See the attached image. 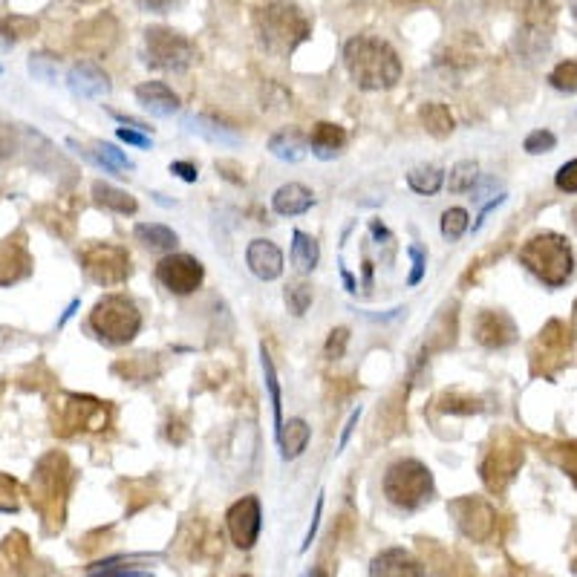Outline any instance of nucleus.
<instances>
[{"mask_svg":"<svg viewBox=\"0 0 577 577\" xmlns=\"http://www.w3.org/2000/svg\"><path fill=\"white\" fill-rule=\"evenodd\" d=\"M136 101H139L151 116H156V119H168V116H174L176 110H179V96H176L168 84H162V81H145V84H139V87H136Z\"/></svg>","mask_w":577,"mask_h":577,"instance_id":"nucleus-13","label":"nucleus"},{"mask_svg":"<svg viewBox=\"0 0 577 577\" xmlns=\"http://www.w3.org/2000/svg\"><path fill=\"white\" fill-rule=\"evenodd\" d=\"M575 116H577V113H575Z\"/></svg>","mask_w":577,"mask_h":577,"instance_id":"nucleus-51","label":"nucleus"},{"mask_svg":"<svg viewBox=\"0 0 577 577\" xmlns=\"http://www.w3.org/2000/svg\"><path fill=\"white\" fill-rule=\"evenodd\" d=\"M205 277V269L202 263L194 257V254H168L159 260L156 266V280L171 292V295H191L197 292Z\"/></svg>","mask_w":577,"mask_h":577,"instance_id":"nucleus-7","label":"nucleus"},{"mask_svg":"<svg viewBox=\"0 0 577 577\" xmlns=\"http://www.w3.org/2000/svg\"><path fill=\"white\" fill-rule=\"evenodd\" d=\"M344 67L361 90H390L402 81L399 52L373 35H355L344 44Z\"/></svg>","mask_w":577,"mask_h":577,"instance_id":"nucleus-1","label":"nucleus"},{"mask_svg":"<svg viewBox=\"0 0 577 577\" xmlns=\"http://www.w3.org/2000/svg\"><path fill=\"white\" fill-rule=\"evenodd\" d=\"M246 263H249V272L260 280H277L283 275V251L277 249L272 240H251L249 249H246Z\"/></svg>","mask_w":577,"mask_h":577,"instance_id":"nucleus-11","label":"nucleus"},{"mask_svg":"<svg viewBox=\"0 0 577 577\" xmlns=\"http://www.w3.org/2000/svg\"><path fill=\"white\" fill-rule=\"evenodd\" d=\"M442 237L445 240H451L456 243L465 231H468V211L465 208H448L445 214H442Z\"/></svg>","mask_w":577,"mask_h":577,"instance_id":"nucleus-32","label":"nucleus"},{"mask_svg":"<svg viewBox=\"0 0 577 577\" xmlns=\"http://www.w3.org/2000/svg\"><path fill=\"white\" fill-rule=\"evenodd\" d=\"M477 179H479L477 162L465 159V162H456L451 168L448 188H451L453 194H465V191H474V188H477Z\"/></svg>","mask_w":577,"mask_h":577,"instance_id":"nucleus-30","label":"nucleus"},{"mask_svg":"<svg viewBox=\"0 0 577 577\" xmlns=\"http://www.w3.org/2000/svg\"><path fill=\"white\" fill-rule=\"evenodd\" d=\"M514 12L523 18V26H537V29H552L557 0H511Z\"/></svg>","mask_w":577,"mask_h":577,"instance_id":"nucleus-20","label":"nucleus"},{"mask_svg":"<svg viewBox=\"0 0 577 577\" xmlns=\"http://www.w3.org/2000/svg\"><path fill=\"white\" fill-rule=\"evenodd\" d=\"M312 286L309 283H292L289 289H286V306H289V312L295 315V318H301L306 315V309L312 306Z\"/></svg>","mask_w":577,"mask_h":577,"instance_id":"nucleus-33","label":"nucleus"},{"mask_svg":"<svg viewBox=\"0 0 577 577\" xmlns=\"http://www.w3.org/2000/svg\"><path fill=\"white\" fill-rule=\"evenodd\" d=\"M347 344H350V329H347V327L332 329V332H329V338H327V347H324V352H327V358H332V361L344 358V352H347Z\"/></svg>","mask_w":577,"mask_h":577,"instance_id":"nucleus-35","label":"nucleus"},{"mask_svg":"<svg viewBox=\"0 0 577 577\" xmlns=\"http://www.w3.org/2000/svg\"><path fill=\"white\" fill-rule=\"evenodd\" d=\"M407 254L413 257V272H410V277H407V286H419V283H422V277H425L427 254L422 246H407Z\"/></svg>","mask_w":577,"mask_h":577,"instance_id":"nucleus-37","label":"nucleus"},{"mask_svg":"<svg viewBox=\"0 0 577 577\" xmlns=\"http://www.w3.org/2000/svg\"><path fill=\"white\" fill-rule=\"evenodd\" d=\"M549 84H552L557 93H566V96L577 93V61L557 64L552 73H549Z\"/></svg>","mask_w":577,"mask_h":577,"instance_id":"nucleus-31","label":"nucleus"},{"mask_svg":"<svg viewBox=\"0 0 577 577\" xmlns=\"http://www.w3.org/2000/svg\"><path fill=\"white\" fill-rule=\"evenodd\" d=\"M145 12H153V15H165V12H171L179 0H136Z\"/></svg>","mask_w":577,"mask_h":577,"instance_id":"nucleus-41","label":"nucleus"},{"mask_svg":"<svg viewBox=\"0 0 577 577\" xmlns=\"http://www.w3.org/2000/svg\"><path fill=\"white\" fill-rule=\"evenodd\" d=\"M575 220H577V214H575Z\"/></svg>","mask_w":577,"mask_h":577,"instance_id":"nucleus-47","label":"nucleus"},{"mask_svg":"<svg viewBox=\"0 0 577 577\" xmlns=\"http://www.w3.org/2000/svg\"><path fill=\"white\" fill-rule=\"evenodd\" d=\"M554 185H557L563 194H577V159H572V162H566V165L557 168Z\"/></svg>","mask_w":577,"mask_h":577,"instance_id":"nucleus-36","label":"nucleus"},{"mask_svg":"<svg viewBox=\"0 0 577 577\" xmlns=\"http://www.w3.org/2000/svg\"><path fill=\"white\" fill-rule=\"evenodd\" d=\"M171 174H176L182 182H197V165H191V162H171Z\"/></svg>","mask_w":577,"mask_h":577,"instance_id":"nucleus-40","label":"nucleus"},{"mask_svg":"<svg viewBox=\"0 0 577 577\" xmlns=\"http://www.w3.org/2000/svg\"><path fill=\"white\" fill-rule=\"evenodd\" d=\"M549 32H552V29H537V26L517 29V41H514L517 55L526 58V61H537L540 55H546L549 44H552V35H549Z\"/></svg>","mask_w":577,"mask_h":577,"instance_id":"nucleus-21","label":"nucleus"},{"mask_svg":"<svg viewBox=\"0 0 577 577\" xmlns=\"http://www.w3.org/2000/svg\"><path fill=\"white\" fill-rule=\"evenodd\" d=\"M243 577H249V575H243Z\"/></svg>","mask_w":577,"mask_h":577,"instance_id":"nucleus-48","label":"nucleus"},{"mask_svg":"<svg viewBox=\"0 0 577 577\" xmlns=\"http://www.w3.org/2000/svg\"><path fill=\"white\" fill-rule=\"evenodd\" d=\"M197 61V47L191 38L171 26H151L145 32V64L162 73H185Z\"/></svg>","mask_w":577,"mask_h":577,"instance_id":"nucleus-6","label":"nucleus"},{"mask_svg":"<svg viewBox=\"0 0 577 577\" xmlns=\"http://www.w3.org/2000/svg\"><path fill=\"white\" fill-rule=\"evenodd\" d=\"M399 3H419V0H399Z\"/></svg>","mask_w":577,"mask_h":577,"instance_id":"nucleus-46","label":"nucleus"},{"mask_svg":"<svg viewBox=\"0 0 577 577\" xmlns=\"http://www.w3.org/2000/svg\"><path fill=\"white\" fill-rule=\"evenodd\" d=\"M419 119H422L427 133L436 136V139H445V136L453 133L451 110H448L445 104H439V101H427L425 107L419 110Z\"/></svg>","mask_w":577,"mask_h":577,"instance_id":"nucleus-26","label":"nucleus"},{"mask_svg":"<svg viewBox=\"0 0 577 577\" xmlns=\"http://www.w3.org/2000/svg\"><path fill=\"white\" fill-rule=\"evenodd\" d=\"M520 263L549 289H560L563 283H569V277L575 272L572 249L560 234L531 237L526 246L520 249Z\"/></svg>","mask_w":577,"mask_h":577,"instance_id":"nucleus-3","label":"nucleus"},{"mask_svg":"<svg viewBox=\"0 0 577 577\" xmlns=\"http://www.w3.org/2000/svg\"><path fill=\"white\" fill-rule=\"evenodd\" d=\"M84 3H87V0H84Z\"/></svg>","mask_w":577,"mask_h":577,"instance_id":"nucleus-50","label":"nucleus"},{"mask_svg":"<svg viewBox=\"0 0 577 577\" xmlns=\"http://www.w3.org/2000/svg\"><path fill=\"white\" fill-rule=\"evenodd\" d=\"M116 136L127 142V145H133V148H142V151H151L153 148V139L151 136H145L142 130H130V127H119L116 130Z\"/></svg>","mask_w":577,"mask_h":577,"instance_id":"nucleus-39","label":"nucleus"},{"mask_svg":"<svg viewBox=\"0 0 577 577\" xmlns=\"http://www.w3.org/2000/svg\"><path fill=\"white\" fill-rule=\"evenodd\" d=\"M433 494V474L419 459H399L384 474V497L396 508L416 511Z\"/></svg>","mask_w":577,"mask_h":577,"instance_id":"nucleus-4","label":"nucleus"},{"mask_svg":"<svg viewBox=\"0 0 577 577\" xmlns=\"http://www.w3.org/2000/svg\"><path fill=\"white\" fill-rule=\"evenodd\" d=\"M523 148H526V153H531V156L549 153L557 148V136H554L552 130H534V133H528L526 136Z\"/></svg>","mask_w":577,"mask_h":577,"instance_id":"nucleus-34","label":"nucleus"},{"mask_svg":"<svg viewBox=\"0 0 577 577\" xmlns=\"http://www.w3.org/2000/svg\"><path fill=\"white\" fill-rule=\"evenodd\" d=\"M90 162H96L99 168H104L107 174L125 176V171H133V162L127 159L125 153L119 151L116 145H107V142H96L93 151L87 153Z\"/></svg>","mask_w":577,"mask_h":577,"instance_id":"nucleus-25","label":"nucleus"},{"mask_svg":"<svg viewBox=\"0 0 577 577\" xmlns=\"http://www.w3.org/2000/svg\"><path fill=\"white\" fill-rule=\"evenodd\" d=\"M0 73H3V70H0Z\"/></svg>","mask_w":577,"mask_h":577,"instance_id":"nucleus-49","label":"nucleus"},{"mask_svg":"<svg viewBox=\"0 0 577 577\" xmlns=\"http://www.w3.org/2000/svg\"><path fill=\"white\" fill-rule=\"evenodd\" d=\"M289 257H292V266L298 269V272H315L318 269V260H321V246H318V240L315 237H309V234H303V231H295L292 234V251H289Z\"/></svg>","mask_w":577,"mask_h":577,"instance_id":"nucleus-22","label":"nucleus"},{"mask_svg":"<svg viewBox=\"0 0 577 577\" xmlns=\"http://www.w3.org/2000/svg\"><path fill=\"white\" fill-rule=\"evenodd\" d=\"M275 439L277 448H280V459L289 462V459H298L306 451V445L312 439V427L306 425L303 419H289V422H283Z\"/></svg>","mask_w":577,"mask_h":577,"instance_id":"nucleus-18","label":"nucleus"},{"mask_svg":"<svg viewBox=\"0 0 577 577\" xmlns=\"http://www.w3.org/2000/svg\"><path fill=\"white\" fill-rule=\"evenodd\" d=\"M358 419H361V407H358V410H352L350 422H347V425H344V433H341V442H338V448H344V445H347V439H350L352 427L358 425Z\"/></svg>","mask_w":577,"mask_h":577,"instance_id":"nucleus-42","label":"nucleus"},{"mask_svg":"<svg viewBox=\"0 0 577 577\" xmlns=\"http://www.w3.org/2000/svg\"><path fill=\"white\" fill-rule=\"evenodd\" d=\"M90 327L107 344H130L142 329V312L125 295H107L96 303Z\"/></svg>","mask_w":577,"mask_h":577,"instance_id":"nucleus-5","label":"nucleus"},{"mask_svg":"<svg viewBox=\"0 0 577 577\" xmlns=\"http://www.w3.org/2000/svg\"><path fill=\"white\" fill-rule=\"evenodd\" d=\"M228 534L234 540L237 549H251L260 537V526H263V511L257 497H243L237 500L226 514Z\"/></svg>","mask_w":577,"mask_h":577,"instance_id":"nucleus-9","label":"nucleus"},{"mask_svg":"<svg viewBox=\"0 0 577 577\" xmlns=\"http://www.w3.org/2000/svg\"><path fill=\"white\" fill-rule=\"evenodd\" d=\"M29 73L52 84V81H55V61H52L50 55H32V58H29Z\"/></svg>","mask_w":577,"mask_h":577,"instance_id":"nucleus-38","label":"nucleus"},{"mask_svg":"<svg viewBox=\"0 0 577 577\" xmlns=\"http://www.w3.org/2000/svg\"><path fill=\"white\" fill-rule=\"evenodd\" d=\"M306 139H309L312 156H318V159H324V162L341 156V151L347 148V130L341 125H332V122H318Z\"/></svg>","mask_w":577,"mask_h":577,"instance_id":"nucleus-14","label":"nucleus"},{"mask_svg":"<svg viewBox=\"0 0 577 577\" xmlns=\"http://www.w3.org/2000/svg\"><path fill=\"white\" fill-rule=\"evenodd\" d=\"M315 205V194L301 185V182H289V185H280L272 197V208L280 217H301L309 208Z\"/></svg>","mask_w":577,"mask_h":577,"instance_id":"nucleus-16","label":"nucleus"},{"mask_svg":"<svg viewBox=\"0 0 577 577\" xmlns=\"http://www.w3.org/2000/svg\"><path fill=\"white\" fill-rule=\"evenodd\" d=\"M81 263H84V272L93 277L99 286H119L130 275L127 251L119 249V246H107V243L84 251Z\"/></svg>","mask_w":577,"mask_h":577,"instance_id":"nucleus-8","label":"nucleus"},{"mask_svg":"<svg viewBox=\"0 0 577 577\" xmlns=\"http://www.w3.org/2000/svg\"><path fill=\"white\" fill-rule=\"evenodd\" d=\"M260 364H263V376H266V390H269V399H272V413H275V436L283 427V402H280V384H277L275 361L266 350V344L260 347Z\"/></svg>","mask_w":577,"mask_h":577,"instance_id":"nucleus-28","label":"nucleus"},{"mask_svg":"<svg viewBox=\"0 0 577 577\" xmlns=\"http://www.w3.org/2000/svg\"><path fill=\"white\" fill-rule=\"evenodd\" d=\"M32 32H38V21H32V18H24V15L0 18V47L9 50V47H15L21 38H29Z\"/></svg>","mask_w":577,"mask_h":577,"instance_id":"nucleus-27","label":"nucleus"},{"mask_svg":"<svg viewBox=\"0 0 577 577\" xmlns=\"http://www.w3.org/2000/svg\"><path fill=\"white\" fill-rule=\"evenodd\" d=\"M78 309V301H73L70 303V309H67V312H64V318H61V321H58V327H64V324H67V321H70V318H73V312H76Z\"/></svg>","mask_w":577,"mask_h":577,"instance_id":"nucleus-43","label":"nucleus"},{"mask_svg":"<svg viewBox=\"0 0 577 577\" xmlns=\"http://www.w3.org/2000/svg\"><path fill=\"white\" fill-rule=\"evenodd\" d=\"M67 84L81 99H101V96L110 93V78L93 61H78L76 67L70 70V76H67Z\"/></svg>","mask_w":577,"mask_h":577,"instance_id":"nucleus-12","label":"nucleus"},{"mask_svg":"<svg viewBox=\"0 0 577 577\" xmlns=\"http://www.w3.org/2000/svg\"><path fill=\"white\" fill-rule=\"evenodd\" d=\"M254 32L260 47L275 55L289 58L312 35V21L298 3L289 0H272L254 15Z\"/></svg>","mask_w":577,"mask_h":577,"instance_id":"nucleus-2","label":"nucleus"},{"mask_svg":"<svg viewBox=\"0 0 577 577\" xmlns=\"http://www.w3.org/2000/svg\"><path fill=\"white\" fill-rule=\"evenodd\" d=\"M133 234H136V240L145 249L151 251H171L179 243L174 228L162 226V223H139V226L133 228Z\"/></svg>","mask_w":577,"mask_h":577,"instance_id":"nucleus-23","label":"nucleus"},{"mask_svg":"<svg viewBox=\"0 0 577 577\" xmlns=\"http://www.w3.org/2000/svg\"><path fill=\"white\" fill-rule=\"evenodd\" d=\"M93 197L107 211H116V214H136V208H139V202L133 200L127 191L116 188V185H107V182H93Z\"/></svg>","mask_w":577,"mask_h":577,"instance_id":"nucleus-24","label":"nucleus"},{"mask_svg":"<svg viewBox=\"0 0 577 577\" xmlns=\"http://www.w3.org/2000/svg\"><path fill=\"white\" fill-rule=\"evenodd\" d=\"M569 9H572V15H575L577 21V0H569Z\"/></svg>","mask_w":577,"mask_h":577,"instance_id":"nucleus-45","label":"nucleus"},{"mask_svg":"<svg viewBox=\"0 0 577 577\" xmlns=\"http://www.w3.org/2000/svg\"><path fill=\"white\" fill-rule=\"evenodd\" d=\"M269 151L280 162H303L306 153H309V139L303 136L301 130L286 127V130H277L275 136L269 139Z\"/></svg>","mask_w":577,"mask_h":577,"instance_id":"nucleus-19","label":"nucleus"},{"mask_svg":"<svg viewBox=\"0 0 577 577\" xmlns=\"http://www.w3.org/2000/svg\"><path fill=\"white\" fill-rule=\"evenodd\" d=\"M370 577H422V566L404 549H387L373 560Z\"/></svg>","mask_w":577,"mask_h":577,"instance_id":"nucleus-15","label":"nucleus"},{"mask_svg":"<svg viewBox=\"0 0 577 577\" xmlns=\"http://www.w3.org/2000/svg\"><path fill=\"white\" fill-rule=\"evenodd\" d=\"M442 182H445V174H442L436 165H422V168H413V171L407 174L410 191H416V194H422V197L436 194V191L442 188Z\"/></svg>","mask_w":577,"mask_h":577,"instance_id":"nucleus-29","label":"nucleus"},{"mask_svg":"<svg viewBox=\"0 0 577 577\" xmlns=\"http://www.w3.org/2000/svg\"><path fill=\"white\" fill-rule=\"evenodd\" d=\"M474 338L488 350H500V347H508L517 338V327L505 312H491L488 309V312H479L477 321H474Z\"/></svg>","mask_w":577,"mask_h":577,"instance_id":"nucleus-10","label":"nucleus"},{"mask_svg":"<svg viewBox=\"0 0 577 577\" xmlns=\"http://www.w3.org/2000/svg\"><path fill=\"white\" fill-rule=\"evenodd\" d=\"M303 577H329V575L324 572V569H309V572H306Z\"/></svg>","mask_w":577,"mask_h":577,"instance_id":"nucleus-44","label":"nucleus"},{"mask_svg":"<svg viewBox=\"0 0 577 577\" xmlns=\"http://www.w3.org/2000/svg\"><path fill=\"white\" fill-rule=\"evenodd\" d=\"M182 125L188 133H197L202 139H208L211 145H223V148H240L243 145V136H237L231 127H226L217 119H208V116H185Z\"/></svg>","mask_w":577,"mask_h":577,"instance_id":"nucleus-17","label":"nucleus"}]
</instances>
